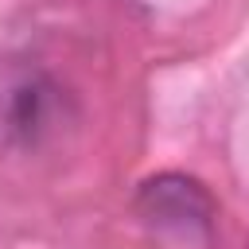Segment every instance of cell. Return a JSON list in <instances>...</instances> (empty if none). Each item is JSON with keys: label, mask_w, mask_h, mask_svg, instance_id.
I'll return each mask as SVG.
<instances>
[{"label": "cell", "mask_w": 249, "mask_h": 249, "mask_svg": "<svg viewBox=\"0 0 249 249\" xmlns=\"http://www.w3.org/2000/svg\"><path fill=\"white\" fill-rule=\"evenodd\" d=\"M62 113V89L35 62H0V140L12 148L43 144Z\"/></svg>", "instance_id": "1"}, {"label": "cell", "mask_w": 249, "mask_h": 249, "mask_svg": "<svg viewBox=\"0 0 249 249\" xmlns=\"http://www.w3.org/2000/svg\"><path fill=\"white\" fill-rule=\"evenodd\" d=\"M136 214L163 233L179 237H210L214 230V198L210 191L183 171H160L140 183L136 191Z\"/></svg>", "instance_id": "2"}]
</instances>
